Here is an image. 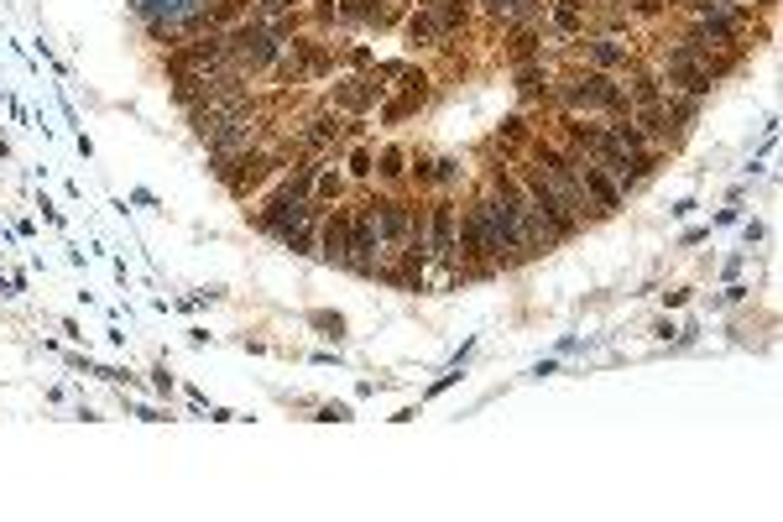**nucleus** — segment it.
<instances>
[{"label":"nucleus","instance_id":"obj_3","mask_svg":"<svg viewBox=\"0 0 783 522\" xmlns=\"http://www.w3.org/2000/svg\"><path fill=\"white\" fill-rule=\"evenodd\" d=\"M163 69H167V79L219 74V69H230V38H225V32H199V38L178 42L173 53H163Z\"/></svg>","mask_w":783,"mask_h":522},{"label":"nucleus","instance_id":"obj_26","mask_svg":"<svg viewBox=\"0 0 783 522\" xmlns=\"http://www.w3.org/2000/svg\"><path fill=\"white\" fill-rule=\"evenodd\" d=\"M309 324L324 330V340H346V319L340 314H324V309H319V314H309Z\"/></svg>","mask_w":783,"mask_h":522},{"label":"nucleus","instance_id":"obj_7","mask_svg":"<svg viewBox=\"0 0 783 522\" xmlns=\"http://www.w3.org/2000/svg\"><path fill=\"white\" fill-rule=\"evenodd\" d=\"M402 11L398 0H340V27L346 32H365V27H377V32H392L402 27Z\"/></svg>","mask_w":783,"mask_h":522},{"label":"nucleus","instance_id":"obj_8","mask_svg":"<svg viewBox=\"0 0 783 522\" xmlns=\"http://www.w3.org/2000/svg\"><path fill=\"white\" fill-rule=\"evenodd\" d=\"M313 257L329 261V267H350V199L324 209V220H319V251Z\"/></svg>","mask_w":783,"mask_h":522},{"label":"nucleus","instance_id":"obj_13","mask_svg":"<svg viewBox=\"0 0 783 522\" xmlns=\"http://www.w3.org/2000/svg\"><path fill=\"white\" fill-rule=\"evenodd\" d=\"M621 90H627V100H632V111H642V105H658V100H663V74H658L648 58H638V63L621 74Z\"/></svg>","mask_w":783,"mask_h":522},{"label":"nucleus","instance_id":"obj_2","mask_svg":"<svg viewBox=\"0 0 783 522\" xmlns=\"http://www.w3.org/2000/svg\"><path fill=\"white\" fill-rule=\"evenodd\" d=\"M356 278H377L382 272V236H377V209H371V184L350 199V267Z\"/></svg>","mask_w":783,"mask_h":522},{"label":"nucleus","instance_id":"obj_15","mask_svg":"<svg viewBox=\"0 0 783 522\" xmlns=\"http://www.w3.org/2000/svg\"><path fill=\"white\" fill-rule=\"evenodd\" d=\"M419 6H429V11L439 17V27H444V42L471 38V27H475V0H419Z\"/></svg>","mask_w":783,"mask_h":522},{"label":"nucleus","instance_id":"obj_24","mask_svg":"<svg viewBox=\"0 0 783 522\" xmlns=\"http://www.w3.org/2000/svg\"><path fill=\"white\" fill-rule=\"evenodd\" d=\"M303 11H309V17H313V27H319V32H329V27H340V0H309Z\"/></svg>","mask_w":783,"mask_h":522},{"label":"nucleus","instance_id":"obj_9","mask_svg":"<svg viewBox=\"0 0 783 522\" xmlns=\"http://www.w3.org/2000/svg\"><path fill=\"white\" fill-rule=\"evenodd\" d=\"M580 188H585V205H590V220H611V215L627 209V194H621V188L606 178V168H596L590 157L580 163Z\"/></svg>","mask_w":783,"mask_h":522},{"label":"nucleus","instance_id":"obj_23","mask_svg":"<svg viewBox=\"0 0 783 522\" xmlns=\"http://www.w3.org/2000/svg\"><path fill=\"white\" fill-rule=\"evenodd\" d=\"M512 11H517V0H475V17H486L492 27H507Z\"/></svg>","mask_w":783,"mask_h":522},{"label":"nucleus","instance_id":"obj_20","mask_svg":"<svg viewBox=\"0 0 783 522\" xmlns=\"http://www.w3.org/2000/svg\"><path fill=\"white\" fill-rule=\"evenodd\" d=\"M408 188L413 194H434V152L429 147L408 152Z\"/></svg>","mask_w":783,"mask_h":522},{"label":"nucleus","instance_id":"obj_27","mask_svg":"<svg viewBox=\"0 0 783 522\" xmlns=\"http://www.w3.org/2000/svg\"><path fill=\"white\" fill-rule=\"evenodd\" d=\"M334 58H340V63H350V69H361V74L371 69V48H365V42H356V48H346V53H334Z\"/></svg>","mask_w":783,"mask_h":522},{"label":"nucleus","instance_id":"obj_30","mask_svg":"<svg viewBox=\"0 0 783 522\" xmlns=\"http://www.w3.org/2000/svg\"><path fill=\"white\" fill-rule=\"evenodd\" d=\"M663 303H669V309H684V303H690V288H674V293H663Z\"/></svg>","mask_w":783,"mask_h":522},{"label":"nucleus","instance_id":"obj_21","mask_svg":"<svg viewBox=\"0 0 783 522\" xmlns=\"http://www.w3.org/2000/svg\"><path fill=\"white\" fill-rule=\"evenodd\" d=\"M700 105H705V100H690V94L663 90V111H669V121H674L679 130H694V121H700Z\"/></svg>","mask_w":783,"mask_h":522},{"label":"nucleus","instance_id":"obj_25","mask_svg":"<svg viewBox=\"0 0 783 522\" xmlns=\"http://www.w3.org/2000/svg\"><path fill=\"white\" fill-rule=\"evenodd\" d=\"M309 0H251V17L272 21V17H288V11H303Z\"/></svg>","mask_w":783,"mask_h":522},{"label":"nucleus","instance_id":"obj_4","mask_svg":"<svg viewBox=\"0 0 783 522\" xmlns=\"http://www.w3.org/2000/svg\"><path fill=\"white\" fill-rule=\"evenodd\" d=\"M455 230H460V199L455 194H429V257L444 278L455 282Z\"/></svg>","mask_w":783,"mask_h":522},{"label":"nucleus","instance_id":"obj_12","mask_svg":"<svg viewBox=\"0 0 783 522\" xmlns=\"http://www.w3.org/2000/svg\"><path fill=\"white\" fill-rule=\"evenodd\" d=\"M434 105V90H402V94H387L382 105H377V126L398 130L402 121H413V115H423Z\"/></svg>","mask_w":783,"mask_h":522},{"label":"nucleus","instance_id":"obj_18","mask_svg":"<svg viewBox=\"0 0 783 522\" xmlns=\"http://www.w3.org/2000/svg\"><path fill=\"white\" fill-rule=\"evenodd\" d=\"M371 168H377V147H371V142H350L346 147V178L356 188H365L371 184Z\"/></svg>","mask_w":783,"mask_h":522},{"label":"nucleus","instance_id":"obj_29","mask_svg":"<svg viewBox=\"0 0 783 522\" xmlns=\"http://www.w3.org/2000/svg\"><path fill=\"white\" fill-rule=\"evenodd\" d=\"M152 387L163 392V397H173V376H167V366H157V372H152Z\"/></svg>","mask_w":783,"mask_h":522},{"label":"nucleus","instance_id":"obj_19","mask_svg":"<svg viewBox=\"0 0 783 522\" xmlns=\"http://www.w3.org/2000/svg\"><path fill=\"white\" fill-rule=\"evenodd\" d=\"M313 199L319 205H340V199H350V178L340 168H319V178H313Z\"/></svg>","mask_w":783,"mask_h":522},{"label":"nucleus","instance_id":"obj_1","mask_svg":"<svg viewBox=\"0 0 783 522\" xmlns=\"http://www.w3.org/2000/svg\"><path fill=\"white\" fill-rule=\"evenodd\" d=\"M334 48L324 38H288L282 42V58L272 63L277 84H309V79H329L334 74Z\"/></svg>","mask_w":783,"mask_h":522},{"label":"nucleus","instance_id":"obj_6","mask_svg":"<svg viewBox=\"0 0 783 522\" xmlns=\"http://www.w3.org/2000/svg\"><path fill=\"white\" fill-rule=\"evenodd\" d=\"M569 48H580V58H585V69H596V74H627L632 63H638V48L627 38H601V32H585L580 42H569Z\"/></svg>","mask_w":783,"mask_h":522},{"label":"nucleus","instance_id":"obj_16","mask_svg":"<svg viewBox=\"0 0 783 522\" xmlns=\"http://www.w3.org/2000/svg\"><path fill=\"white\" fill-rule=\"evenodd\" d=\"M408 152L402 142H387L382 152H377V168H371V184L377 188H408Z\"/></svg>","mask_w":783,"mask_h":522},{"label":"nucleus","instance_id":"obj_10","mask_svg":"<svg viewBox=\"0 0 783 522\" xmlns=\"http://www.w3.org/2000/svg\"><path fill=\"white\" fill-rule=\"evenodd\" d=\"M544 27L554 32V42H580L590 32V0H548Z\"/></svg>","mask_w":783,"mask_h":522},{"label":"nucleus","instance_id":"obj_17","mask_svg":"<svg viewBox=\"0 0 783 522\" xmlns=\"http://www.w3.org/2000/svg\"><path fill=\"white\" fill-rule=\"evenodd\" d=\"M507 38V63H538L544 58V27H517V32H502Z\"/></svg>","mask_w":783,"mask_h":522},{"label":"nucleus","instance_id":"obj_14","mask_svg":"<svg viewBox=\"0 0 783 522\" xmlns=\"http://www.w3.org/2000/svg\"><path fill=\"white\" fill-rule=\"evenodd\" d=\"M512 79H517V100L523 105H554V74H548L544 58L538 63H517Z\"/></svg>","mask_w":783,"mask_h":522},{"label":"nucleus","instance_id":"obj_5","mask_svg":"<svg viewBox=\"0 0 783 522\" xmlns=\"http://www.w3.org/2000/svg\"><path fill=\"white\" fill-rule=\"evenodd\" d=\"M387 90H392V84H382V79L365 69V74H356V79H334L324 90V105L340 115H371L387 100Z\"/></svg>","mask_w":783,"mask_h":522},{"label":"nucleus","instance_id":"obj_22","mask_svg":"<svg viewBox=\"0 0 783 522\" xmlns=\"http://www.w3.org/2000/svg\"><path fill=\"white\" fill-rule=\"evenodd\" d=\"M460 184H465V163H460L455 152L434 157V194H455Z\"/></svg>","mask_w":783,"mask_h":522},{"label":"nucleus","instance_id":"obj_28","mask_svg":"<svg viewBox=\"0 0 783 522\" xmlns=\"http://www.w3.org/2000/svg\"><path fill=\"white\" fill-rule=\"evenodd\" d=\"M319 424H350V403H324V408H319Z\"/></svg>","mask_w":783,"mask_h":522},{"label":"nucleus","instance_id":"obj_11","mask_svg":"<svg viewBox=\"0 0 783 522\" xmlns=\"http://www.w3.org/2000/svg\"><path fill=\"white\" fill-rule=\"evenodd\" d=\"M402 48L408 53H429V48H444V27L429 6H413L408 17H402Z\"/></svg>","mask_w":783,"mask_h":522}]
</instances>
